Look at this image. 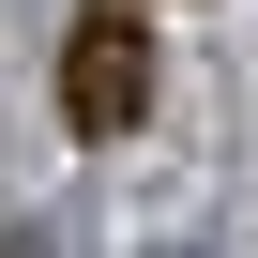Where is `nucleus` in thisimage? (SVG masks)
Returning a JSON list of instances; mask_svg holds the SVG:
<instances>
[{"label":"nucleus","mask_w":258,"mask_h":258,"mask_svg":"<svg viewBox=\"0 0 258 258\" xmlns=\"http://www.w3.org/2000/svg\"><path fill=\"white\" fill-rule=\"evenodd\" d=\"M61 121L76 137H137L152 121V16L137 0H91V16L61 31Z\"/></svg>","instance_id":"1"}]
</instances>
